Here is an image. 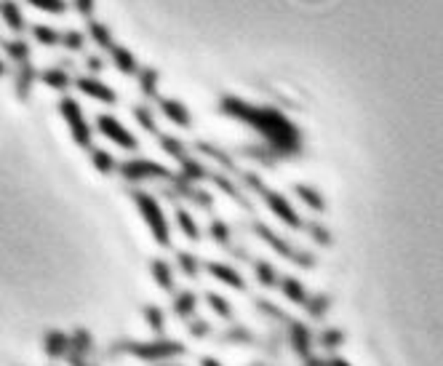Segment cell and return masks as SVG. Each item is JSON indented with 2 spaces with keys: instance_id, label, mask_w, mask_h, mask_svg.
Listing matches in <instances>:
<instances>
[{
  "instance_id": "obj_31",
  "label": "cell",
  "mask_w": 443,
  "mask_h": 366,
  "mask_svg": "<svg viewBox=\"0 0 443 366\" xmlns=\"http://www.w3.org/2000/svg\"><path fill=\"white\" fill-rule=\"evenodd\" d=\"M161 147L171 155V158H179L184 161L187 158V153H184V144L177 139V137H168V134H161Z\"/></svg>"
},
{
  "instance_id": "obj_11",
  "label": "cell",
  "mask_w": 443,
  "mask_h": 366,
  "mask_svg": "<svg viewBox=\"0 0 443 366\" xmlns=\"http://www.w3.org/2000/svg\"><path fill=\"white\" fill-rule=\"evenodd\" d=\"M110 59L115 64V70L123 73V75H137L139 73V61H137V57L126 46H112L110 48Z\"/></svg>"
},
{
  "instance_id": "obj_32",
  "label": "cell",
  "mask_w": 443,
  "mask_h": 366,
  "mask_svg": "<svg viewBox=\"0 0 443 366\" xmlns=\"http://www.w3.org/2000/svg\"><path fill=\"white\" fill-rule=\"evenodd\" d=\"M195 305H198L195 294L193 291H181L179 297H177V302H174V310H177V316H190L195 310Z\"/></svg>"
},
{
  "instance_id": "obj_21",
  "label": "cell",
  "mask_w": 443,
  "mask_h": 366,
  "mask_svg": "<svg viewBox=\"0 0 443 366\" xmlns=\"http://www.w3.org/2000/svg\"><path fill=\"white\" fill-rule=\"evenodd\" d=\"M294 193L302 198L304 204L310 206V209H315V211H323L326 209V201H323V195L315 190V187H307V184H297L294 187Z\"/></svg>"
},
{
  "instance_id": "obj_8",
  "label": "cell",
  "mask_w": 443,
  "mask_h": 366,
  "mask_svg": "<svg viewBox=\"0 0 443 366\" xmlns=\"http://www.w3.org/2000/svg\"><path fill=\"white\" fill-rule=\"evenodd\" d=\"M254 233H257L262 241H267L275 251H281L283 257H291L294 262H299V264H313V257H310V254H304V251H294L291 246L286 244V241H281V238H278L270 227H264L262 222H254Z\"/></svg>"
},
{
  "instance_id": "obj_46",
  "label": "cell",
  "mask_w": 443,
  "mask_h": 366,
  "mask_svg": "<svg viewBox=\"0 0 443 366\" xmlns=\"http://www.w3.org/2000/svg\"><path fill=\"white\" fill-rule=\"evenodd\" d=\"M326 366H350L347 361H342V358H334V361H328Z\"/></svg>"
},
{
  "instance_id": "obj_29",
  "label": "cell",
  "mask_w": 443,
  "mask_h": 366,
  "mask_svg": "<svg viewBox=\"0 0 443 366\" xmlns=\"http://www.w3.org/2000/svg\"><path fill=\"white\" fill-rule=\"evenodd\" d=\"M208 174H206V168H203L198 161H190V158H184L181 161V180H187V182H198V180H206Z\"/></svg>"
},
{
  "instance_id": "obj_3",
  "label": "cell",
  "mask_w": 443,
  "mask_h": 366,
  "mask_svg": "<svg viewBox=\"0 0 443 366\" xmlns=\"http://www.w3.org/2000/svg\"><path fill=\"white\" fill-rule=\"evenodd\" d=\"M59 113H61V118L67 121V126H70L72 139L81 144V147H91V134H94V128L88 126L86 115H83L81 102H78V99H72V97H61Z\"/></svg>"
},
{
  "instance_id": "obj_9",
  "label": "cell",
  "mask_w": 443,
  "mask_h": 366,
  "mask_svg": "<svg viewBox=\"0 0 443 366\" xmlns=\"http://www.w3.org/2000/svg\"><path fill=\"white\" fill-rule=\"evenodd\" d=\"M139 358H150V361H158V358H171V356H181L184 353V347L179 343H168V340H163V343H147V345H137L131 347Z\"/></svg>"
},
{
  "instance_id": "obj_13",
  "label": "cell",
  "mask_w": 443,
  "mask_h": 366,
  "mask_svg": "<svg viewBox=\"0 0 443 366\" xmlns=\"http://www.w3.org/2000/svg\"><path fill=\"white\" fill-rule=\"evenodd\" d=\"M161 104V113L168 118V121L174 123V126H179V128H190V113H187V107L179 102V99H158Z\"/></svg>"
},
{
  "instance_id": "obj_48",
  "label": "cell",
  "mask_w": 443,
  "mask_h": 366,
  "mask_svg": "<svg viewBox=\"0 0 443 366\" xmlns=\"http://www.w3.org/2000/svg\"><path fill=\"white\" fill-rule=\"evenodd\" d=\"M3 73H6V64H3V59H0V75H3Z\"/></svg>"
},
{
  "instance_id": "obj_36",
  "label": "cell",
  "mask_w": 443,
  "mask_h": 366,
  "mask_svg": "<svg viewBox=\"0 0 443 366\" xmlns=\"http://www.w3.org/2000/svg\"><path fill=\"white\" fill-rule=\"evenodd\" d=\"M206 300H208V305L214 307L222 318H230V313H233V310H230V305H227V300H224V297H219V294H208Z\"/></svg>"
},
{
  "instance_id": "obj_38",
  "label": "cell",
  "mask_w": 443,
  "mask_h": 366,
  "mask_svg": "<svg viewBox=\"0 0 443 366\" xmlns=\"http://www.w3.org/2000/svg\"><path fill=\"white\" fill-rule=\"evenodd\" d=\"M307 230L313 233V238H315L318 244H331V233H328L326 227H321V224H307Z\"/></svg>"
},
{
  "instance_id": "obj_40",
  "label": "cell",
  "mask_w": 443,
  "mask_h": 366,
  "mask_svg": "<svg viewBox=\"0 0 443 366\" xmlns=\"http://www.w3.org/2000/svg\"><path fill=\"white\" fill-rule=\"evenodd\" d=\"M88 343H91V340H88V334H86V331H78V334H75V337H72V340H70V345L75 347V350H78V353H86V350H88Z\"/></svg>"
},
{
  "instance_id": "obj_26",
  "label": "cell",
  "mask_w": 443,
  "mask_h": 366,
  "mask_svg": "<svg viewBox=\"0 0 443 366\" xmlns=\"http://www.w3.org/2000/svg\"><path fill=\"white\" fill-rule=\"evenodd\" d=\"M59 46H64L70 54H81L83 48H86V35L78 32V30H67V32H61Z\"/></svg>"
},
{
  "instance_id": "obj_34",
  "label": "cell",
  "mask_w": 443,
  "mask_h": 366,
  "mask_svg": "<svg viewBox=\"0 0 443 366\" xmlns=\"http://www.w3.org/2000/svg\"><path fill=\"white\" fill-rule=\"evenodd\" d=\"M211 235H214V241H217V244H222V246L230 244V227H227L224 222H219V220H214V222H211Z\"/></svg>"
},
{
  "instance_id": "obj_42",
  "label": "cell",
  "mask_w": 443,
  "mask_h": 366,
  "mask_svg": "<svg viewBox=\"0 0 443 366\" xmlns=\"http://www.w3.org/2000/svg\"><path fill=\"white\" fill-rule=\"evenodd\" d=\"M214 182L219 184V187H222V190H224V193H227V195H233V198H235L238 204H246V201H243V198H241V193H238V190H235L233 184L227 182V180H222V177H214Z\"/></svg>"
},
{
  "instance_id": "obj_49",
  "label": "cell",
  "mask_w": 443,
  "mask_h": 366,
  "mask_svg": "<svg viewBox=\"0 0 443 366\" xmlns=\"http://www.w3.org/2000/svg\"><path fill=\"white\" fill-rule=\"evenodd\" d=\"M310 366H321V361H310Z\"/></svg>"
},
{
  "instance_id": "obj_27",
  "label": "cell",
  "mask_w": 443,
  "mask_h": 366,
  "mask_svg": "<svg viewBox=\"0 0 443 366\" xmlns=\"http://www.w3.org/2000/svg\"><path fill=\"white\" fill-rule=\"evenodd\" d=\"M134 118H137V123H139L147 134H158V123H155L152 110H150L147 104H137V107H134Z\"/></svg>"
},
{
  "instance_id": "obj_47",
  "label": "cell",
  "mask_w": 443,
  "mask_h": 366,
  "mask_svg": "<svg viewBox=\"0 0 443 366\" xmlns=\"http://www.w3.org/2000/svg\"><path fill=\"white\" fill-rule=\"evenodd\" d=\"M203 366H222V364H217L214 358H203Z\"/></svg>"
},
{
  "instance_id": "obj_33",
  "label": "cell",
  "mask_w": 443,
  "mask_h": 366,
  "mask_svg": "<svg viewBox=\"0 0 443 366\" xmlns=\"http://www.w3.org/2000/svg\"><path fill=\"white\" fill-rule=\"evenodd\" d=\"M177 262H179L181 273H187V276H198V270H201L198 260H195L190 251H179V254H177Z\"/></svg>"
},
{
  "instance_id": "obj_15",
  "label": "cell",
  "mask_w": 443,
  "mask_h": 366,
  "mask_svg": "<svg viewBox=\"0 0 443 366\" xmlns=\"http://www.w3.org/2000/svg\"><path fill=\"white\" fill-rule=\"evenodd\" d=\"M139 91L147 99H155L158 97V83H161V73L155 67H141L139 73Z\"/></svg>"
},
{
  "instance_id": "obj_43",
  "label": "cell",
  "mask_w": 443,
  "mask_h": 366,
  "mask_svg": "<svg viewBox=\"0 0 443 366\" xmlns=\"http://www.w3.org/2000/svg\"><path fill=\"white\" fill-rule=\"evenodd\" d=\"M307 305H310V313H313V316H321L323 310L328 307V297H315V300H307Z\"/></svg>"
},
{
  "instance_id": "obj_44",
  "label": "cell",
  "mask_w": 443,
  "mask_h": 366,
  "mask_svg": "<svg viewBox=\"0 0 443 366\" xmlns=\"http://www.w3.org/2000/svg\"><path fill=\"white\" fill-rule=\"evenodd\" d=\"M321 340H323V345L326 347H337L339 343H342V331H326Z\"/></svg>"
},
{
  "instance_id": "obj_24",
  "label": "cell",
  "mask_w": 443,
  "mask_h": 366,
  "mask_svg": "<svg viewBox=\"0 0 443 366\" xmlns=\"http://www.w3.org/2000/svg\"><path fill=\"white\" fill-rule=\"evenodd\" d=\"M177 224H179V230L190 238V241H198L201 238V230H198V224L195 220L190 217V211H184V209H177Z\"/></svg>"
},
{
  "instance_id": "obj_41",
  "label": "cell",
  "mask_w": 443,
  "mask_h": 366,
  "mask_svg": "<svg viewBox=\"0 0 443 366\" xmlns=\"http://www.w3.org/2000/svg\"><path fill=\"white\" fill-rule=\"evenodd\" d=\"M104 67H107V64H104L101 57H94V54H91V57L86 59V70H88V75H97V73H101Z\"/></svg>"
},
{
  "instance_id": "obj_35",
  "label": "cell",
  "mask_w": 443,
  "mask_h": 366,
  "mask_svg": "<svg viewBox=\"0 0 443 366\" xmlns=\"http://www.w3.org/2000/svg\"><path fill=\"white\" fill-rule=\"evenodd\" d=\"M257 278H259V284H262V286L275 284V270H273V264L257 262Z\"/></svg>"
},
{
  "instance_id": "obj_25",
  "label": "cell",
  "mask_w": 443,
  "mask_h": 366,
  "mask_svg": "<svg viewBox=\"0 0 443 366\" xmlns=\"http://www.w3.org/2000/svg\"><path fill=\"white\" fill-rule=\"evenodd\" d=\"M283 294H286V300H291V302H297V305H304L307 302V291H304V286L297 281V278H286L283 281Z\"/></svg>"
},
{
  "instance_id": "obj_1",
  "label": "cell",
  "mask_w": 443,
  "mask_h": 366,
  "mask_svg": "<svg viewBox=\"0 0 443 366\" xmlns=\"http://www.w3.org/2000/svg\"><path fill=\"white\" fill-rule=\"evenodd\" d=\"M219 110L227 118L243 121L257 134H262L267 147L273 150V155H297L302 147V134H299L297 123H291L275 107H257L251 102H243L238 97H224L219 102Z\"/></svg>"
},
{
  "instance_id": "obj_14",
  "label": "cell",
  "mask_w": 443,
  "mask_h": 366,
  "mask_svg": "<svg viewBox=\"0 0 443 366\" xmlns=\"http://www.w3.org/2000/svg\"><path fill=\"white\" fill-rule=\"evenodd\" d=\"M38 78H41L46 86L57 88V91H67V88L72 86V78H70V73H67L64 67H48V70L38 73Z\"/></svg>"
},
{
  "instance_id": "obj_23",
  "label": "cell",
  "mask_w": 443,
  "mask_h": 366,
  "mask_svg": "<svg viewBox=\"0 0 443 366\" xmlns=\"http://www.w3.org/2000/svg\"><path fill=\"white\" fill-rule=\"evenodd\" d=\"M67 347H70V337H67V334H61V331H48V334H46V353H48V356L57 358Z\"/></svg>"
},
{
  "instance_id": "obj_45",
  "label": "cell",
  "mask_w": 443,
  "mask_h": 366,
  "mask_svg": "<svg viewBox=\"0 0 443 366\" xmlns=\"http://www.w3.org/2000/svg\"><path fill=\"white\" fill-rule=\"evenodd\" d=\"M206 331H208V326H206V324H195V326H193V334H206Z\"/></svg>"
},
{
  "instance_id": "obj_28",
  "label": "cell",
  "mask_w": 443,
  "mask_h": 366,
  "mask_svg": "<svg viewBox=\"0 0 443 366\" xmlns=\"http://www.w3.org/2000/svg\"><path fill=\"white\" fill-rule=\"evenodd\" d=\"M152 276H155V281H158V286H161V289H166V291H171V289H174V276H171V267L163 262V260H155V262H152Z\"/></svg>"
},
{
  "instance_id": "obj_17",
  "label": "cell",
  "mask_w": 443,
  "mask_h": 366,
  "mask_svg": "<svg viewBox=\"0 0 443 366\" xmlns=\"http://www.w3.org/2000/svg\"><path fill=\"white\" fill-rule=\"evenodd\" d=\"M86 35L91 38V41L97 43L99 48H112L115 43H112V32H110V27L107 24H101V21H88L86 24Z\"/></svg>"
},
{
  "instance_id": "obj_18",
  "label": "cell",
  "mask_w": 443,
  "mask_h": 366,
  "mask_svg": "<svg viewBox=\"0 0 443 366\" xmlns=\"http://www.w3.org/2000/svg\"><path fill=\"white\" fill-rule=\"evenodd\" d=\"M3 51H6V57H8V59H14L17 64H19V61L32 59L30 43L24 41V38H14V41H6V43H3Z\"/></svg>"
},
{
  "instance_id": "obj_4",
  "label": "cell",
  "mask_w": 443,
  "mask_h": 366,
  "mask_svg": "<svg viewBox=\"0 0 443 366\" xmlns=\"http://www.w3.org/2000/svg\"><path fill=\"white\" fill-rule=\"evenodd\" d=\"M246 182L251 184V187H257V190H259V195L264 198V204L270 206V211H273V214H275V217H278L281 222H286L288 227H294V230H299V227H302V220H299V214L294 211V206L288 204V201H286L283 195H278V193H275V190H270V187H264V184L259 182L257 177H254V174H248V177H246Z\"/></svg>"
},
{
  "instance_id": "obj_5",
  "label": "cell",
  "mask_w": 443,
  "mask_h": 366,
  "mask_svg": "<svg viewBox=\"0 0 443 366\" xmlns=\"http://www.w3.org/2000/svg\"><path fill=\"white\" fill-rule=\"evenodd\" d=\"M121 174L126 180H131V182H141V180H171V171H168L163 163L144 161V158L126 161L121 166Z\"/></svg>"
},
{
  "instance_id": "obj_37",
  "label": "cell",
  "mask_w": 443,
  "mask_h": 366,
  "mask_svg": "<svg viewBox=\"0 0 443 366\" xmlns=\"http://www.w3.org/2000/svg\"><path fill=\"white\" fill-rule=\"evenodd\" d=\"M72 8L86 17V19H91V14H94V8H97V0H72Z\"/></svg>"
},
{
  "instance_id": "obj_30",
  "label": "cell",
  "mask_w": 443,
  "mask_h": 366,
  "mask_svg": "<svg viewBox=\"0 0 443 366\" xmlns=\"http://www.w3.org/2000/svg\"><path fill=\"white\" fill-rule=\"evenodd\" d=\"M24 3L43 14H64L67 11V0H24Z\"/></svg>"
},
{
  "instance_id": "obj_6",
  "label": "cell",
  "mask_w": 443,
  "mask_h": 366,
  "mask_svg": "<svg viewBox=\"0 0 443 366\" xmlns=\"http://www.w3.org/2000/svg\"><path fill=\"white\" fill-rule=\"evenodd\" d=\"M97 128H99L107 139H112L118 147H123V150H137V147H139V139H137L115 115H99V118H97Z\"/></svg>"
},
{
  "instance_id": "obj_22",
  "label": "cell",
  "mask_w": 443,
  "mask_h": 366,
  "mask_svg": "<svg viewBox=\"0 0 443 366\" xmlns=\"http://www.w3.org/2000/svg\"><path fill=\"white\" fill-rule=\"evenodd\" d=\"M91 163L97 166V171H101V174H112L118 168L115 158L107 150H99V147H91Z\"/></svg>"
},
{
  "instance_id": "obj_19",
  "label": "cell",
  "mask_w": 443,
  "mask_h": 366,
  "mask_svg": "<svg viewBox=\"0 0 443 366\" xmlns=\"http://www.w3.org/2000/svg\"><path fill=\"white\" fill-rule=\"evenodd\" d=\"M32 38H35V43L46 46V48H54V46H59L61 32H57L48 24H32Z\"/></svg>"
},
{
  "instance_id": "obj_20",
  "label": "cell",
  "mask_w": 443,
  "mask_h": 366,
  "mask_svg": "<svg viewBox=\"0 0 443 366\" xmlns=\"http://www.w3.org/2000/svg\"><path fill=\"white\" fill-rule=\"evenodd\" d=\"M291 343H294L297 353H302V356L310 353V331H307V326L299 324V321L291 324Z\"/></svg>"
},
{
  "instance_id": "obj_39",
  "label": "cell",
  "mask_w": 443,
  "mask_h": 366,
  "mask_svg": "<svg viewBox=\"0 0 443 366\" xmlns=\"http://www.w3.org/2000/svg\"><path fill=\"white\" fill-rule=\"evenodd\" d=\"M147 321L155 331H163V313L158 307H147Z\"/></svg>"
},
{
  "instance_id": "obj_12",
  "label": "cell",
  "mask_w": 443,
  "mask_h": 366,
  "mask_svg": "<svg viewBox=\"0 0 443 366\" xmlns=\"http://www.w3.org/2000/svg\"><path fill=\"white\" fill-rule=\"evenodd\" d=\"M35 81H38V70H35V64H30V59L19 61L17 81H14V86H17V97H19V99H27V97H30V91H32V83H35Z\"/></svg>"
},
{
  "instance_id": "obj_2",
  "label": "cell",
  "mask_w": 443,
  "mask_h": 366,
  "mask_svg": "<svg viewBox=\"0 0 443 366\" xmlns=\"http://www.w3.org/2000/svg\"><path fill=\"white\" fill-rule=\"evenodd\" d=\"M134 201L139 206L141 217H144V222L150 227L152 238L158 241V246L171 244V233H168V222H166V217H163L161 204H158L152 195H147V193H134Z\"/></svg>"
},
{
  "instance_id": "obj_10",
  "label": "cell",
  "mask_w": 443,
  "mask_h": 366,
  "mask_svg": "<svg viewBox=\"0 0 443 366\" xmlns=\"http://www.w3.org/2000/svg\"><path fill=\"white\" fill-rule=\"evenodd\" d=\"M0 19L6 21V27L17 35H21L27 30V21H24V14H21L17 0H0Z\"/></svg>"
},
{
  "instance_id": "obj_16",
  "label": "cell",
  "mask_w": 443,
  "mask_h": 366,
  "mask_svg": "<svg viewBox=\"0 0 443 366\" xmlns=\"http://www.w3.org/2000/svg\"><path fill=\"white\" fill-rule=\"evenodd\" d=\"M208 273L217 278V281H222V284L233 286V289H246V284H243V278L233 270V267H227V264H219V262H211L208 264Z\"/></svg>"
},
{
  "instance_id": "obj_7",
  "label": "cell",
  "mask_w": 443,
  "mask_h": 366,
  "mask_svg": "<svg viewBox=\"0 0 443 366\" xmlns=\"http://www.w3.org/2000/svg\"><path fill=\"white\" fill-rule=\"evenodd\" d=\"M75 88H78L81 94H86V97L97 99V102H104V104L118 102V94L112 91V86L99 81L97 75H83V78H78V81H75Z\"/></svg>"
}]
</instances>
